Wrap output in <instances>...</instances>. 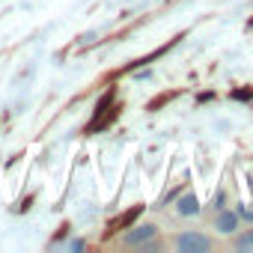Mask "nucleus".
Segmentation results:
<instances>
[{"label": "nucleus", "instance_id": "7ed1b4c3", "mask_svg": "<svg viewBox=\"0 0 253 253\" xmlns=\"http://www.w3.org/2000/svg\"><path fill=\"white\" fill-rule=\"evenodd\" d=\"M200 206H197V197H182V203H179V214H194Z\"/></svg>", "mask_w": 253, "mask_h": 253}, {"label": "nucleus", "instance_id": "f03ea898", "mask_svg": "<svg viewBox=\"0 0 253 253\" xmlns=\"http://www.w3.org/2000/svg\"><path fill=\"white\" fill-rule=\"evenodd\" d=\"M152 226H140V229H134V232H128V235H125V241H128V244H137V241H143V238H152Z\"/></svg>", "mask_w": 253, "mask_h": 253}, {"label": "nucleus", "instance_id": "39448f33", "mask_svg": "<svg viewBox=\"0 0 253 253\" xmlns=\"http://www.w3.org/2000/svg\"><path fill=\"white\" fill-rule=\"evenodd\" d=\"M238 247H253V232L241 235V238H238Z\"/></svg>", "mask_w": 253, "mask_h": 253}, {"label": "nucleus", "instance_id": "20e7f679", "mask_svg": "<svg viewBox=\"0 0 253 253\" xmlns=\"http://www.w3.org/2000/svg\"><path fill=\"white\" fill-rule=\"evenodd\" d=\"M232 226H235V217H232V214H223V217H220V229H223V232H232Z\"/></svg>", "mask_w": 253, "mask_h": 253}, {"label": "nucleus", "instance_id": "f257e3e1", "mask_svg": "<svg viewBox=\"0 0 253 253\" xmlns=\"http://www.w3.org/2000/svg\"><path fill=\"white\" fill-rule=\"evenodd\" d=\"M179 250H209V238L206 235H182Z\"/></svg>", "mask_w": 253, "mask_h": 253}]
</instances>
